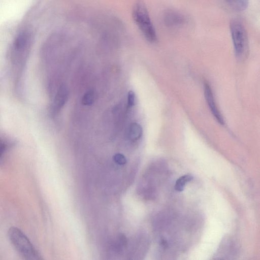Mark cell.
<instances>
[{"mask_svg": "<svg viewBox=\"0 0 260 260\" xmlns=\"http://www.w3.org/2000/svg\"><path fill=\"white\" fill-rule=\"evenodd\" d=\"M8 235L13 246L24 259L27 260L42 259L39 252L20 229L15 226H12L9 229Z\"/></svg>", "mask_w": 260, "mask_h": 260, "instance_id": "obj_2", "label": "cell"}, {"mask_svg": "<svg viewBox=\"0 0 260 260\" xmlns=\"http://www.w3.org/2000/svg\"><path fill=\"white\" fill-rule=\"evenodd\" d=\"M94 94L92 90L87 91L83 96L82 99V104L86 106H90L94 102Z\"/></svg>", "mask_w": 260, "mask_h": 260, "instance_id": "obj_13", "label": "cell"}, {"mask_svg": "<svg viewBox=\"0 0 260 260\" xmlns=\"http://www.w3.org/2000/svg\"><path fill=\"white\" fill-rule=\"evenodd\" d=\"M34 39L30 28L22 29L16 36L11 47L12 62L18 68L24 65L30 52Z\"/></svg>", "mask_w": 260, "mask_h": 260, "instance_id": "obj_1", "label": "cell"}, {"mask_svg": "<svg viewBox=\"0 0 260 260\" xmlns=\"http://www.w3.org/2000/svg\"><path fill=\"white\" fill-rule=\"evenodd\" d=\"M114 161L119 165H124L127 162L125 156L121 153H116L113 157Z\"/></svg>", "mask_w": 260, "mask_h": 260, "instance_id": "obj_14", "label": "cell"}, {"mask_svg": "<svg viewBox=\"0 0 260 260\" xmlns=\"http://www.w3.org/2000/svg\"><path fill=\"white\" fill-rule=\"evenodd\" d=\"M165 24L171 28L180 27L185 25L187 19L182 13L173 10L166 11L164 15Z\"/></svg>", "mask_w": 260, "mask_h": 260, "instance_id": "obj_6", "label": "cell"}, {"mask_svg": "<svg viewBox=\"0 0 260 260\" xmlns=\"http://www.w3.org/2000/svg\"><path fill=\"white\" fill-rule=\"evenodd\" d=\"M204 94L207 103L213 116L219 123L222 125L224 124V119L216 105L212 89L207 83H205L204 85Z\"/></svg>", "mask_w": 260, "mask_h": 260, "instance_id": "obj_7", "label": "cell"}, {"mask_svg": "<svg viewBox=\"0 0 260 260\" xmlns=\"http://www.w3.org/2000/svg\"><path fill=\"white\" fill-rule=\"evenodd\" d=\"M193 179V176L190 174H185L180 176L176 181L174 188L177 191L184 190L186 185Z\"/></svg>", "mask_w": 260, "mask_h": 260, "instance_id": "obj_10", "label": "cell"}, {"mask_svg": "<svg viewBox=\"0 0 260 260\" xmlns=\"http://www.w3.org/2000/svg\"><path fill=\"white\" fill-rule=\"evenodd\" d=\"M132 13L134 21L145 39L151 43L156 42V32L144 3L137 1L134 6Z\"/></svg>", "mask_w": 260, "mask_h": 260, "instance_id": "obj_3", "label": "cell"}, {"mask_svg": "<svg viewBox=\"0 0 260 260\" xmlns=\"http://www.w3.org/2000/svg\"><path fill=\"white\" fill-rule=\"evenodd\" d=\"M68 96L67 90L64 85H61L54 98L53 103V108L55 110H57L64 104Z\"/></svg>", "mask_w": 260, "mask_h": 260, "instance_id": "obj_8", "label": "cell"}, {"mask_svg": "<svg viewBox=\"0 0 260 260\" xmlns=\"http://www.w3.org/2000/svg\"><path fill=\"white\" fill-rule=\"evenodd\" d=\"M230 29L235 54L238 57H242L248 51V41L246 30L243 24L236 19L231 21Z\"/></svg>", "mask_w": 260, "mask_h": 260, "instance_id": "obj_4", "label": "cell"}, {"mask_svg": "<svg viewBox=\"0 0 260 260\" xmlns=\"http://www.w3.org/2000/svg\"><path fill=\"white\" fill-rule=\"evenodd\" d=\"M142 133V128L140 124L136 122L132 123L129 127L128 137L132 141H136L141 137Z\"/></svg>", "mask_w": 260, "mask_h": 260, "instance_id": "obj_9", "label": "cell"}, {"mask_svg": "<svg viewBox=\"0 0 260 260\" xmlns=\"http://www.w3.org/2000/svg\"><path fill=\"white\" fill-rule=\"evenodd\" d=\"M239 252L238 243L233 238L228 237L224 238L214 256L216 259H234Z\"/></svg>", "mask_w": 260, "mask_h": 260, "instance_id": "obj_5", "label": "cell"}, {"mask_svg": "<svg viewBox=\"0 0 260 260\" xmlns=\"http://www.w3.org/2000/svg\"><path fill=\"white\" fill-rule=\"evenodd\" d=\"M9 147V142L0 135V165L3 162L6 153Z\"/></svg>", "mask_w": 260, "mask_h": 260, "instance_id": "obj_12", "label": "cell"}, {"mask_svg": "<svg viewBox=\"0 0 260 260\" xmlns=\"http://www.w3.org/2000/svg\"><path fill=\"white\" fill-rule=\"evenodd\" d=\"M135 94L132 90L128 91L127 94V106L131 108L135 104Z\"/></svg>", "mask_w": 260, "mask_h": 260, "instance_id": "obj_15", "label": "cell"}, {"mask_svg": "<svg viewBox=\"0 0 260 260\" xmlns=\"http://www.w3.org/2000/svg\"><path fill=\"white\" fill-rule=\"evenodd\" d=\"M226 3L234 10L243 11L247 9L248 0H225Z\"/></svg>", "mask_w": 260, "mask_h": 260, "instance_id": "obj_11", "label": "cell"}]
</instances>
